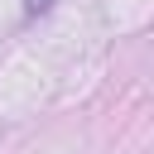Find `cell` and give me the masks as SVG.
<instances>
[{"label": "cell", "mask_w": 154, "mask_h": 154, "mask_svg": "<svg viewBox=\"0 0 154 154\" xmlns=\"http://www.w3.org/2000/svg\"><path fill=\"white\" fill-rule=\"evenodd\" d=\"M48 5H53V0H24V10H29V14H43Z\"/></svg>", "instance_id": "6da1fadb"}]
</instances>
